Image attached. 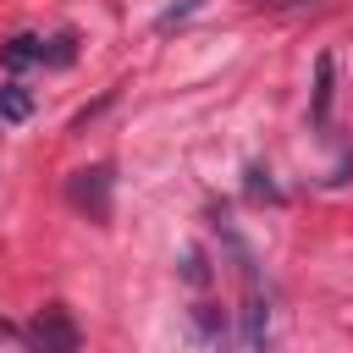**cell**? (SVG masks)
<instances>
[{
	"label": "cell",
	"instance_id": "obj_8",
	"mask_svg": "<svg viewBox=\"0 0 353 353\" xmlns=\"http://www.w3.org/2000/svg\"><path fill=\"white\" fill-rule=\"evenodd\" d=\"M254 6H314V0H254Z\"/></svg>",
	"mask_w": 353,
	"mask_h": 353
},
{
	"label": "cell",
	"instance_id": "obj_4",
	"mask_svg": "<svg viewBox=\"0 0 353 353\" xmlns=\"http://www.w3.org/2000/svg\"><path fill=\"white\" fill-rule=\"evenodd\" d=\"M265 331H270V314H265V303H259V298H248V309H243V331H237V342H243V347H259V342H265Z\"/></svg>",
	"mask_w": 353,
	"mask_h": 353
},
{
	"label": "cell",
	"instance_id": "obj_3",
	"mask_svg": "<svg viewBox=\"0 0 353 353\" xmlns=\"http://www.w3.org/2000/svg\"><path fill=\"white\" fill-rule=\"evenodd\" d=\"M44 55V39H33V33H17L6 50H0V61H6V72H22V66H33Z\"/></svg>",
	"mask_w": 353,
	"mask_h": 353
},
{
	"label": "cell",
	"instance_id": "obj_7",
	"mask_svg": "<svg viewBox=\"0 0 353 353\" xmlns=\"http://www.w3.org/2000/svg\"><path fill=\"white\" fill-rule=\"evenodd\" d=\"M39 61H50V66H72V33H61V39H50V50H44Z\"/></svg>",
	"mask_w": 353,
	"mask_h": 353
},
{
	"label": "cell",
	"instance_id": "obj_1",
	"mask_svg": "<svg viewBox=\"0 0 353 353\" xmlns=\"http://www.w3.org/2000/svg\"><path fill=\"white\" fill-rule=\"evenodd\" d=\"M66 199H72L77 210H88L94 221H110V165L72 171V182H66Z\"/></svg>",
	"mask_w": 353,
	"mask_h": 353
},
{
	"label": "cell",
	"instance_id": "obj_6",
	"mask_svg": "<svg viewBox=\"0 0 353 353\" xmlns=\"http://www.w3.org/2000/svg\"><path fill=\"white\" fill-rule=\"evenodd\" d=\"M0 116H6V121H28V116H33L28 88H17V83H11V88H0Z\"/></svg>",
	"mask_w": 353,
	"mask_h": 353
},
{
	"label": "cell",
	"instance_id": "obj_2",
	"mask_svg": "<svg viewBox=\"0 0 353 353\" xmlns=\"http://www.w3.org/2000/svg\"><path fill=\"white\" fill-rule=\"evenodd\" d=\"M33 347H44V353H72L77 347V325L66 320V309L61 303H50V309H39V320L22 331Z\"/></svg>",
	"mask_w": 353,
	"mask_h": 353
},
{
	"label": "cell",
	"instance_id": "obj_5",
	"mask_svg": "<svg viewBox=\"0 0 353 353\" xmlns=\"http://www.w3.org/2000/svg\"><path fill=\"white\" fill-rule=\"evenodd\" d=\"M314 121H320V127L331 121V55L314 61Z\"/></svg>",
	"mask_w": 353,
	"mask_h": 353
}]
</instances>
